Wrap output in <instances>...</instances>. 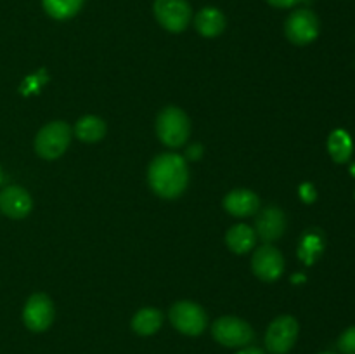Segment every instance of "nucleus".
Returning <instances> with one entry per match:
<instances>
[{"label": "nucleus", "instance_id": "nucleus-1", "mask_svg": "<svg viewBox=\"0 0 355 354\" xmlns=\"http://www.w3.org/2000/svg\"><path fill=\"white\" fill-rule=\"evenodd\" d=\"M148 180L158 196L166 200L180 196L189 184L187 162L177 153H163L149 165Z\"/></svg>", "mask_w": 355, "mask_h": 354}, {"label": "nucleus", "instance_id": "nucleus-2", "mask_svg": "<svg viewBox=\"0 0 355 354\" xmlns=\"http://www.w3.org/2000/svg\"><path fill=\"white\" fill-rule=\"evenodd\" d=\"M156 132L163 144H166L168 148H179L189 137L191 121L180 108L168 106L158 115Z\"/></svg>", "mask_w": 355, "mask_h": 354}, {"label": "nucleus", "instance_id": "nucleus-3", "mask_svg": "<svg viewBox=\"0 0 355 354\" xmlns=\"http://www.w3.org/2000/svg\"><path fill=\"white\" fill-rule=\"evenodd\" d=\"M71 135V127L66 121H51L38 130L35 137V151L44 160L59 158L68 149Z\"/></svg>", "mask_w": 355, "mask_h": 354}, {"label": "nucleus", "instance_id": "nucleus-4", "mask_svg": "<svg viewBox=\"0 0 355 354\" xmlns=\"http://www.w3.org/2000/svg\"><path fill=\"white\" fill-rule=\"evenodd\" d=\"M211 335L225 347H246L255 339L252 325L236 316H222L211 325Z\"/></svg>", "mask_w": 355, "mask_h": 354}, {"label": "nucleus", "instance_id": "nucleus-5", "mask_svg": "<svg viewBox=\"0 0 355 354\" xmlns=\"http://www.w3.org/2000/svg\"><path fill=\"white\" fill-rule=\"evenodd\" d=\"M168 318L172 321L173 328L180 333L189 337H198L207 328V312L200 304L191 301H180L170 307Z\"/></svg>", "mask_w": 355, "mask_h": 354}, {"label": "nucleus", "instance_id": "nucleus-6", "mask_svg": "<svg viewBox=\"0 0 355 354\" xmlns=\"http://www.w3.org/2000/svg\"><path fill=\"white\" fill-rule=\"evenodd\" d=\"M319 17L311 9H297L288 16L284 23L286 38L295 45H307L319 37Z\"/></svg>", "mask_w": 355, "mask_h": 354}, {"label": "nucleus", "instance_id": "nucleus-7", "mask_svg": "<svg viewBox=\"0 0 355 354\" xmlns=\"http://www.w3.org/2000/svg\"><path fill=\"white\" fill-rule=\"evenodd\" d=\"M298 321L290 314L274 319L266 332V347L270 354H286L298 339Z\"/></svg>", "mask_w": 355, "mask_h": 354}, {"label": "nucleus", "instance_id": "nucleus-8", "mask_svg": "<svg viewBox=\"0 0 355 354\" xmlns=\"http://www.w3.org/2000/svg\"><path fill=\"white\" fill-rule=\"evenodd\" d=\"M153 10L158 23L172 33L186 30L193 17V10L187 0H155Z\"/></svg>", "mask_w": 355, "mask_h": 354}, {"label": "nucleus", "instance_id": "nucleus-9", "mask_svg": "<svg viewBox=\"0 0 355 354\" xmlns=\"http://www.w3.org/2000/svg\"><path fill=\"white\" fill-rule=\"evenodd\" d=\"M23 321L31 332H45L54 321V304L45 294H33L23 309Z\"/></svg>", "mask_w": 355, "mask_h": 354}, {"label": "nucleus", "instance_id": "nucleus-10", "mask_svg": "<svg viewBox=\"0 0 355 354\" xmlns=\"http://www.w3.org/2000/svg\"><path fill=\"white\" fill-rule=\"evenodd\" d=\"M252 269L257 278L263 281H276L279 280L281 274L284 273V257L276 246L266 245L259 246L253 253Z\"/></svg>", "mask_w": 355, "mask_h": 354}, {"label": "nucleus", "instance_id": "nucleus-11", "mask_svg": "<svg viewBox=\"0 0 355 354\" xmlns=\"http://www.w3.org/2000/svg\"><path fill=\"white\" fill-rule=\"evenodd\" d=\"M284 229H286V215L281 210L279 207H269L262 208L260 214L255 219V233L257 238L263 239L266 243L276 242L281 236L284 235Z\"/></svg>", "mask_w": 355, "mask_h": 354}, {"label": "nucleus", "instance_id": "nucleus-12", "mask_svg": "<svg viewBox=\"0 0 355 354\" xmlns=\"http://www.w3.org/2000/svg\"><path fill=\"white\" fill-rule=\"evenodd\" d=\"M33 201L21 186H9L0 193V210L10 219H24L31 212Z\"/></svg>", "mask_w": 355, "mask_h": 354}, {"label": "nucleus", "instance_id": "nucleus-13", "mask_svg": "<svg viewBox=\"0 0 355 354\" xmlns=\"http://www.w3.org/2000/svg\"><path fill=\"white\" fill-rule=\"evenodd\" d=\"M224 208L234 217H250L260 210V198L252 189H232L225 194Z\"/></svg>", "mask_w": 355, "mask_h": 354}, {"label": "nucleus", "instance_id": "nucleus-14", "mask_svg": "<svg viewBox=\"0 0 355 354\" xmlns=\"http://www.w3.org/2000/svg\"><path fill=\"white\" fill-rule=\"evenodd\" d=\"M225 16L217 7H205L194 16V28L205 38H215L225 30Z\"/></svg>", "mask_w": 355, "mask_h": 354}, {"label": "nucleus", "instance_id": "nucleus-15", "mask_svg": "<svg viewBox=\"0 0 355 354\" xmlns=\"http://www.w3.org/2000/svg\"><path fill=\"white\" fill-rule=\"evenodd\" d=\"M225 242L234 253H246L257 245V233L248 224H236L227 231Z\"/></svg>", "mask_w": 355, "mask_h": 354}, {"label": "nucleus", "instance_id": "nucleus-16", "mask_svg": "<svg viewBox=\"0 0 355 354\" xmlns=\"http://www.w3.org/2000/svg\"><path fill=\"white\" fill-rule=\"evenodd\" d=\"M163 325V312L158 311L155 307H144L141 311L135 312V316L132 318V330H134L137 335L149 337L155 335Z\"/></svg>", "mask_w": 355, "mask_h": 354}, {"label": "nucleus", "instance_id": "nucleus-17", "mask_svg": "<svg viewBox=\"0 0 355 354\" xmlns=\"http://www.w3.org/2000/svg\"><path fill=\"white\" fill-rule=\"evenodd\" d=\"M106 121L94 115L80 118L75 125V135L83 142H97L106 135Z\"/></svg>", "mask_w": 355, "mask_h": 354}, {"label": "nucleus", "instance_id": "nucleus-18", "mask_svg": "<svg viewBox=\"0 0 355 354\" xmlns=\"http://www.w3.org/2000/svg\"><path fill=\"white\" fill-rule=\"evenodd\" d=\"M322 250H324V236H322V233L319 229L305 231V235L300 239V245H298V257L307 266H311V264L318 260Z\"/></svg>", "mask_w": 355, "mask_h": 354}, {"label": "nucleus", "instance_id": "nucleus-19", "mask_svg": "<svg viewBox=\"0 0 355 354\" xmlns=\"http://www.w3.org/2000/svg\"><path fill=\"white\" fill-rule=\"evenodd\" d=\"M85 0H42L44 10L52 19L64 21L71 19L73 16L80 12Z\"/></svg>", "mask_w": 355, "mask_h": 354}, {"label": "nucleus", "instance_id": "nucleus-20", "mask_svg": "<svg viewBox=\"0 0 355 354\" xmlns=\"http://www.w3.org/2000/svg\"><path fill=\"white\" fill-rule=\"evenodd\" d=\"M352 139L342 128H336V130L331 132L328 139V149L331 158L335 160L336 163H345L349 162L350 156H352Z\"/></svg>", "mask_w": 355, "mask_h": 354}, {"label": "nucleus", "instance_id": "nucleus-21", "mask_svg": "<svg viewBox=\"0 0 355 354\" xmlns=\"http://www.w3.org/2000/svg\"><path fill=\"white\" fill-rule=\"evenodd\" d=\"M338 349L343 354H355V326H350L340 335Z\"/></svg>", "mask_w": 355, "mask_h": 354}, {"label": "nucleus", "instance_id": "nucleus-22", "mask_svg": "<svg viewBox=\"0 0 355 354\" xmlns=\"http://www.w3.org/2000/svg\"><path fill=\"white\" fill-rule=\"evenodd\" d=\"M300 196L304 198L307 203H311V201L315 200V196H318V194H315V189L311 186V184H304V186L300 187Z\"/></svg>", "mask_w": 355, "mask_h": 354}, {"label": "nucleus", "instance_id": "nucleus-23", "mask_svg": "<svg viewBox=\"0 0 355 354\" xmlns=\"http://www.w3.org/2000/svg\"><path fill=\"white\" fill-rule=\"evenodd\" d=\"M272 7H277V9H290V7H295L297 3H300L302 0H267Z\"/></svg>", "mask_w": 355, "mask_h": 354}, {"label": "nucleus", "instance_id": "nucleus-24", "mask_svg": "<svg viewBox=\"0 0 355 354\" xmlns=\"http://www.w3.org/2000/svg\"><path fill=\"white\" fill-rule=\"evenodd\" d=\"M236 354H266V353H263L262 349H259V347L246 346V347H243L241 351H238V353H236Z\"/></svg>", "mask_w": 355, "mask_h": 354}, {"label": "nucleus", "instance_id": "nucleus-25", "mask_svg": "<svg viewBox=\"0 0 355 354\" xmlns=\"http://www.w3.org/2000/svg\"><path fill=\"white\" fill-rule=\"evenodd\" d=\"M187 155L191 156V158H198V156L201 155V148L200 146H193V148H189V151H187Z\"/></svg>", "mask_w": 355, "mask_h": 354}, {"label": "nucleus", "instance_id": "nucleus-26", "mask_svg": "<svg viewBox=\"0 0 355 354\" xmlns=\"http://www.w3.org/2000/svg\"><path fill=\"white\" fill-rule=\"evenodd\" d=\"M350 172H352L354 176H355V163H354V165H352V169H350Z\"/></svg>", "mask_w": 355, "mask_h": 354}, {"label": "nucleus", "instance_id": "nucleus-27", "mask_svg": "<svg viewBox=\"0 0 355 354\" xmlns=\"http://www.w3.org/2000/svg\"><path fill=\"white\" fill-rule=\"evenodd\" d=\"M0 183H2V169H0Z\"/></svg>", "mask_w": 355, "mask_h": 354}, {"label": "nucleus", "instance_id": "nucleus-28", "mask_svg": "<svg viewBox=\"0 0 355 354\" xmlns=\"http://www.w3.org/2000/svg\"><path fill=\"white\" fill-rule=\"evenodd\" d=\"M321 354H333V353H321Z\"/></svg>", "mask_w": 355, "mask_h": 354}]
</instances>
